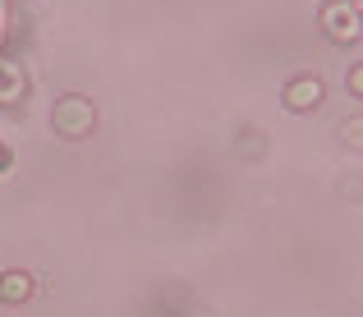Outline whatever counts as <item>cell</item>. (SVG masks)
<instances>
[{
	"mask_svg": "<svg viewBox=\"0 0 363 317\" xmlns=\"http://www.w3.org/2000/svg\"><path fill=\"white\" fill-rule=\"evenodd\" d=\"M318 18H322V33H327L331 42H340V46H350V42L363 37V14H359L354 0H322Z\"/></svg>",
	"mask_w": 363,
	"mask_h": 317,
	"instance_id": "1",
	"label": "cell"
},
{
	"mask_svg": "<svg viewBox=\"0 0 363 317\" xmlns=\"http://www.w3.org/2000/svg\"><path fill=\"white\" fill-rule=\"evenodd\" d=\"M51 124L65 133V138H83V133H92V124H97V111H92L88 97L65 92V97L55 101V111H51Z\"/></svg>",
	"mask_w": 363,
	"mask_h": 317,
	"instance_id": "2",
	"label": "cell"
},
{
	"mask_svg": "<svg viewBox=\"0 0 363 317\" xmlns=\"http://www.w3.org/2000/svg\"><path fill=\"white\" fill-rule=\"evenodd\" d=\"M327 97V88H322L318 74H294L290 83H285V111H313V106H322Z\"/></svg>",
	"mask_w": 363,
	"mask_h": 317,
	"instance_id": "3",
	"label": "cell"
},
{
	"mask_svg": "<svg viewBox=\"0 0 363 317\" xmlns=\"http://www.w3.org/2000/svg\"><path fill=\"white\" fill-rule=\"evenodd\" d=\"M23 69H18L9 55H0V106H14L18 97H23Z\"/></svg>",
	"mask_w": 363,
	"mask_h": 317,
	"instance_id": "4",
	"label": "cell"
},
{
	"mask_svg": "<svg viewBox=\"0 0 363 317\" xmlns=\"http://www.w3.org/2000/svg\"><path fill=\"white\" fill-rule=\"evenodd\" d=\"M33 294V276L28 272H5L0 276V304H23Z\"/></svg>",
	"mask_w": 363,
	"mask_h": 317,
	"instance_id": "5",
	"label": "cell"
},
{
	"mask_svg": "<svg viewBox=\"0 0 363 317\" xmlns=\"http://www.w3.org/2000/svg\"><path fill=\"white\" fill-rule=\"evenodd\" d=\"M345 83H350V92H354V97H363V60L354 65V69H350V79H345Z\"/></svg>",
	"mask_w": 363,
	"mask_h": 317,
	"instance_id": "6",
	"label": "cell"
},
{
	"mask_svg": "<svg viewBox=\"0 0 363 317\" xmlns=\"http://www.w3.org/2000/svg\"><path fill=\"white\" fill-rule=\"evenodd\" d=\"M354 5H359V14H363V0H354Z\"/></svg>",
	"mask_w": 363,
	"mask_h": 317,
	"instance_id": "7",
	"label": "cell"
}]
</instances>
